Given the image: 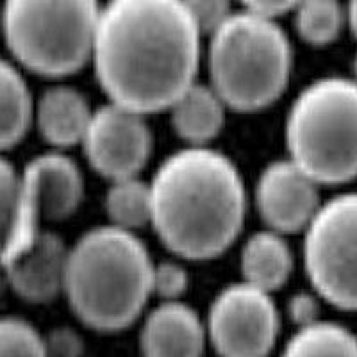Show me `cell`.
<instances>
[{
  "mask_svg": "<svg viewBox=\"0 0 357 357\" xmlns=\"http://www.w3.org/2000/svg\"><path fill=\"white\" fill-rule=\"evenodd\" d=\"M202 33L183 0L100 6L91 65L109 102L139 114L168 109L197 82Z\"/></svg>",
  "mask_w": 357,
  "mask_h": 357,
  "instance_id": "obj_1",
  "label": "cell"
},
{
  "mask_svg": "<svg viewBox=\"0 0 357 357\" xmlns=\"http://www.w3.org/2000/svg\"><path fill=\"white\" fill-rule=\"evenodd\" d=\"M151 186V225L175 256L206 261L227 250L247 218V188L236 162L213 146L167 155Z\"/></svg>",
  "mask_w": 357,
  "mask_h": 357,
  "instance_id": "obj_2",
  "label": "cell"
},
{
  "mask_svg": "<svg viewBox=\"0 0 357 357\" xmlns=\"http://www.w3.org/2000/svg\"><path fill=\"white\" fill-rule=\"evenodd\" d=\"M207 345L206 321L183 301L159 302L143 320V357H204Z\"/></svg>",
  "mask_w": 357,
  "mask_h": 357,
  "instance_id": "obj_13",
  "label": "cell"
},
{
  "mask_svg": "<svg viewBox=\"0 0 357 357\" xmlns=\"http://www.w3.org/2000/svg\"><path fill=\"white\" fill-rule=\"evenodd\" d=\"M20 199V172L0 155V254L11 234Z\"/></svg>",
  "mask_w": 357,
  "mask_h": 357,
  "instance_id": "obj_22",
  "label": "cell"
},
{
  "mask_svg": "<svg viewBox=\"0 0 357 357\" xmlns=\"http://www.w3.org/2000/svg\"><path fill=\"white\" fill-rule=\"evenodd\" d=\"M286 312L293 321L295 329H302L307 325L320 321V296L317 293L298 291L293 293L286 304Z\"/></svg>",
  "mask_w": 357,
  "mask_h": 357,
  "instance_id": "obj_26",
  "label": "cell"
},
{
  "mask_svg": "<svg viewBox=\"0 0 357 357\" xmlns=\"http://www.w3.org/2000/svg\"><path fill=\"white\" fill-rule=\"evenodd\" d=\"M295 6V2H288V0H257V2H247V4H243V8L257 15V17L279 22L280 17L289 15V13L293 15Z\"/></svg>",
  "mask_w": 357,
  "mask_h": 357,
  "instance_id": "obj_27",
  "label": "cell"
},
{
  "mask_svg": "<svg viewBox=\"0 0 357 357\" xmlns=\"http://www.w3.org/2000/svg\"><path fill=\"white\" fill-rule=\"evenodd\" d=\"M350 79H352V81L357 84V52L354 54V59H352V77H350Z\"/></svg>",
  "mask_w": 357,
  "mask_h": 357,
  "instance_id": "obj_29",
  "label": "cell"
},
{
  "mask_svg": "<svg viewBox=\"0 0 357 357\" xmlns=\"http://www.w3.org/2000/svg\"><path fill=\"white\" fill-rule=\"evenodd\" d=\"M47 357H82L84 341L72 327H54L43 336Z\"/></svg>",
  "mask_w": 357,
  "mask_h": 357,
  "instance_id": "obj_25",
  "label": "cell"
},
{
  "mask_svg": "<svg viewBox=\"0 0 357 357\" xmlns=\"http://www.w3.org/2000/svg\"><path fill=\"white\" fill-rule=\"evenodd\" d=\"M241 280L273 293L288 282L293 272V252L282 234L263 229L248 236L240 254Z\"/></svg>",
  "mask_w": 357,
  "mask_h": 357,
  "instance_id": "obj_16",
  "label": "cell"
},
{
  "mask_svg": "<svg viewBox=\"0 0 357 357\" xmlns=\"http://www.w3.org/2000/svg\"><path fill=\"white\" fill-rule=\"evenodd\" d=\"M84 195V178L77 162L63 152L34 155L20 172V199L11 234L0 254V264L27 250L43 229L41 223L68 218Z\"/></svg>",
  "mask_w": 357,
  "mask_h": 357,
  "instance_id": "obj_8",
  "label": "cell"
},
{
  "mask_svg": "<svg viewBox=\"0 0 357 357\" xmlns=\"http://www.w3.org/2000/svg\"><path fill=\"white\" fill-rule=\"evenodd\" d=\"M100 4L93 0H11L0 25L9 52L31 72L65 77L91 61Z\"/></svg>",
  "mask_w": 357,
  "mask_h": 357,
  "instance_id": "obj_6",
  "label": "cell"
},
{
  "mask_svg": "<svg viewBox=\"0 0 357 357\" xmlns=\"http://www.w3.org/2000/svg\"><path fill=\"white\" fill-rule=\"evenodd\" d=\"M190 286V275L186 268L177 261L154 263L152 270V295L159 296L161 302L181 301Z\"/></svg>",
  "mask_w": 357,
  "mask_h": 357,
  "instance_id": "obj_23",
  "label": "cell"
},
{
  "mask_svg": "<svg viewBox=\"0 0 357 357\" xmlns=\"http://www.w3.org/2000/svg\"><path fill=\"white\" fill-rule=\"evenodd\" d=\"M288 158L320 186L357 177V84L327 75L298 91L284 122Z\"/></svg>",
  "mask_w": 357,
  "mask_h": 357,
  "instance_id": "obj_5",
  "label": "cell"
},
{
  "mask_svg": "<svg viewBox=\"0 0 357 357\" xmlns=\"http://www.w3.org/2000/svg\"><path fill=\"white\" fill-rule=\"evenodd\" d=\"M93 109L79 89L50 86L34 102V122L41 138L56 149L81 145Z\"/></svg>",
  "mask_w": 357,
  "mask_h": 357,
  "instance_id": "obj_14",
  "label": "cell"
},
{
  "mask_svg": "<svg viewBox=\"0 0 357 357\" xmlns=\"http://www.w3.org/2000/svg\"><path fill=\"white\" fill-rule=\"evenodd\" d=\"M280 357H357V336L345 325L320 320L295 329Z\"/></svg>",
  "mask_w": 357,
  "mask_h": 357,
  "instance_id": "obj_18",
  "label": "cell"
},
{
  "mask_svg": "<svg viewBox=\"0 0 357 357\" xmlns=\"http://www.w3.org/2000/svg\"><path fill=\"white\" fill-rule=\"evenodd\" d=\"M293 20L298 36L309 45H329L347 24L345 6L334 0H307L295 6Z\"/></svg>",
  "mask_w": 357,
  "mask_h": 357,
  "instance_id": "obj_20",
  "label": "cell"
},
{
  "mask_svg": "<svg viewBox=\"0 0 357 357\" xmlns=\"http://www.w3.org/2000/svg\"><path fill=\"white\" fill-rule=\"evenodd\" d=\"M254 202L270 231L304 232L321 206L320 184L289 158L277 159L261 170Z\"/></svg>",
  "mask_w": 357,
  "mask_h": 357,
  "instance_id": "obj_11",
  "label": "cell"
},
{
  "mask_svg": "<svg viewBox=\"0 0 357 357\" xmlns=\"http://www.w3.org/2000/svg\"><path fill=\"white\" fill-rule=\"evenodd\" d=\"M81 145L89 167L113 183L139 177L154 139L145 114L107 102L93 109Z\"/></svg>",
  "mask_w": 357,
  "mask_h": 357,
  "instance_id": "obj_10",
  "label": "cell"
},
{
  "mask_svg": "<svg viewBox=\"0 0 357 357\" xmlns=\"http://www.w3.org/2000/svg\"><path fill=\"white\" fill-rule=\"evenodd\" d=\"M304 266L321 301L357 311V191L321 202L304 231Z\"/></svg>",
  "mask_w": 357,
  "mask_h": 357,
  "instance_id": "obj_7",
  "label": "cell"
},
{
  "mask_svg": "<svg viewBox=\"0 0 357 357\" xmlns=\"http://www.w3.org/2000/svg\"><path fill=\"white\" fill-rule=\"evenodd\" d=\"M0 357H47L43 334L22 318H0Z\"/></svg>",
  "mask_w": 357,
  "mask_h": 357,
  "instance_id": "obj_21",
  "label": "cell"
},
{
  "mask_svg": "<svg viewBox=\"0 0 357 357\" xmlns=\"http://www.w3.org/2000/svg\"><path fill=\"white\" fill-rule=\"evenodd\" d=\"M188 8L195 18L202 36H209L227 20L232 13V6L222 0H188Z\"/></svg>",
  "mask_w": 357,
  "mask_h": 357,
  "instance_id": "obj_24",
  "label": "cell"
},
{
  "mask_svg": "<svg viewBox=\"0 0 357 357\" xmlns=\"http://www.w3.org/2000/svg\"><path fill=\"white\" fill-rule=\"evenodd\" d=\"M34 122V98L20 70L0 57V151L17 145Z\"/></svg>",
  "mask_w": 357,
  "mask_h": 357,
  "instance_id": "obj_17",
  "label": "cell"
},
{
  "mask_svg": "<svg viewBox=\"0 0 357 357\" xmlns=\"http://www.w3.org/2000/svg\"><path fill=\"white\" fill-rule=\"evenodd\" d=\"M152 270L151 252L136 232L97 225L70 247L63 293L84 325L123 331L151 301Z\"/></svg>",
  "mask_w": 357,
  "mask_h": 357,
  "instance_id": "obj_3",
  "label": "cell"
},
{
  "mask_svg": "<svg viewBox=\"0 0 357 357\" xmlns=\"http://www.w3.org/2000/svg\"><path fill=\"white\" fill-rule=\"evenodd\" d=\"M109 225L136 232L151 225V186L142 177L113 181L104 197Z\"/></svg>",
  "mask_w": 357,
  "mask_h": 357,
  "instance_id": "obj_19",
  "label": "cell"
},
{
  "mask_svg": "<svg viewBox=\"0 0 357 357\" xmlns=\"http://www.w3.org/2000/svg\"><path fill=\"white\" fill-rule=\"evenodd\" d=\"M204 321L207 341L220 357H268L280 331L272 293L243 280L216 293Z\"/></svg>",
  "mask_w": 357,
  "mask_h": 357,
  "instance_id": "obj_9",
  "label": "cell"
},
{
  "mask_svg": "<svg viewBox=\"0 0 357 357\" xmlns=\"http://www.w3.org/2000/svg\"><path fill=\"white\" fill-rule=\"evenodd\" d=\"M227 109L211 84L199 81L168 107L172 129L188 146H209L222 132Z\"/></svg>",
  "mask_w": 357,
  "mask_h": 357,
  "instance_id": "obj_15",
  "label": "cell"
},
{
  "mask_svg": "<svg viewBox=\"0 0 357 357\" xmlns=\"http://www.w3.org/2000/svg\"><path fill=\"white\" fill-rule=\"evenodd\" d=\"M4 286H8V279H6V272H4V268L0 266V289L4 288Z\"/></svg>",
  "mask_w": 357,
  "mask_h": 357,
  "instance_id": "obj_30",
  "label": "cell"
},
{
  "mask_svg": "<svg viewBox=\"0 0 357 357\" xmlns=\"http://www.w3.org/2000/svg\"><path fill=\"white\" fill-rule=\"evenodd\" d=\"M68 250L63 238L50 231H41L33 245L4 268L8 286L33 304L54 301L65 291Z\"/></svg>",
  "mask_w": 357,
  "mask_h": 357,
  "instance_id": "obj_12",
  "label": "cell"
},
{
  "mask_svg": "<svg viewBox=\"0 0 357 357\" xmlns=\"http://www.w3.org/2000/svg\"><path fill=\"white\" fill-rule=\"evenodd\" d=\"M207 38L209 84L229 109L259 111L284 93L293 47L279 22L241 6Z\"/></svg>",
  "mask_w": 357,
  "mask_h": 357,
  "instance_id": "obj_4",
  "label": "cell"
},
{
  "mask_svg": "<svg viewBox=\"0 0 357 357\" xmlns=\"http://www.w3.org/2000/svg\"><path fill=\"white\" fill-rule=\"evenodd\" d=\"M345 20L349 25L350 33L357 38V0L345 6Z\"/></svg>",
  "mask_w": 357,
  "mask_h": 357,
  "instance_id": "obj_28",
  "label": "cell"
}]
</instances>
